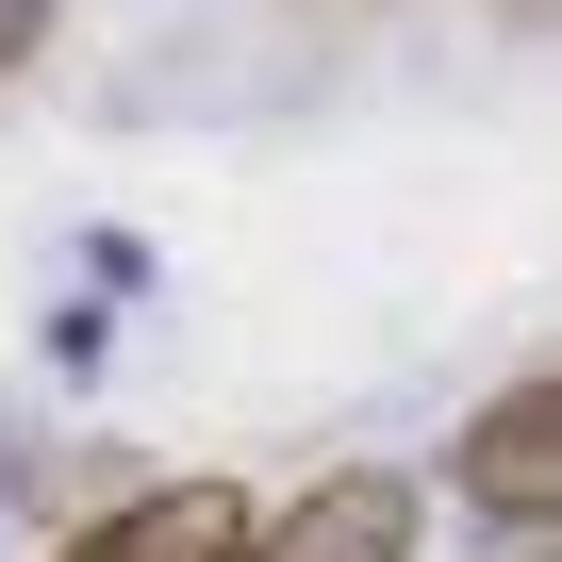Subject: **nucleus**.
<instances>
[{"label":"nucleus","instance_id":"obj_4","mask_svg":"<svg viewBox=\"0 0 562 562\" xmlns=\"http://www.w3.org/2000/svg\"><path fill=\"white\" fill-rule=\"evenodd\" d=\"M50 50V0H0V67H34Z\"/></svg>","mask_w":562,"mask_h":562},{"label":"nucleus","instance_id":"obj_3","mask_svg":"<svg viewBox=\"0 0 562 562\" xmlns=\"http://www.w3.org/2000/svg\"><path fill=\"white\" fill-rule=\"evenodd\" d=\"M67 562H248V496H232V480H149V496H116Z\"/></svg>","mask_w":562,"mask_h":562},{"label":"nucleus","instance_id":"obj_5","mask_svg":"<svg viewBox=\"0 0 562 562\" xmlns=\"http://www.w3.org/2000/svg\"><path fill=\"white\" fill-rule=\"evenodd\" d=\"M18 480H34V447H18V414H0V496H18Z\"/></svg>","mask_w":562,"mask_h":562},{"label":"nucleus","instance_id":"obj_6","mask_svg":"<svg viewBox=\"0 0 562 562\" xmlns=\"http://www.w3.org/2000/svg\"><path fill=\"white\" fill-rule=\"evenodd\" d=\"M546 562H562V546H546Z\"/></svg>","mask_w":562,"mask_h":562},{"label":"nucleus","instance_id":"obj_2","mask_svg":"<svg viewBox=\"0 0 562 562\" xmlns=\"http://www.w3.org/2000/svg\"><path fill=\"white\" fill-rule=\"evenodd\" d=\"M414 529H430V496L397 463H331L281 529H248V562H414Z\"/></svg>","mask_w":562,"mask_h":562},{"label":"nucleus","instance_id":"obj_1","mask_svg":"<svg viewBox=\"0 0 562 562\" xmlns=\"http://www.w3.org/2000/svg\"><path fill=\"white\" fill-rule=\"evenodd\" d=\"M447 496H463L480 529H562V364L463 414V447H447Z\"/></svg>","mask_w":562,"mask_h":562}]
</instances>
